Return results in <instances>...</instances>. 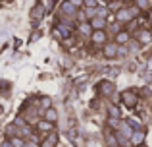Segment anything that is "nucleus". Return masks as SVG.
I'll list each match as a JSON object with an SVG mask.
<instances>
[{
	"instance_id": "obj_29",
	"label": "nucleus",
	"mask_w": 152,
	"mask_h": 147,
	"mask_svg": "<svg viewBox=\"0 0 152 147\" xmlns=\"http://www.w3.org/2000/svg\"><path fill=\"white\" fill-rule=\"evenodd\" d=\"M112 2H119V4H125V2H129V0H112Z\"/></svg>"
},
{
	"instance_id": "obj_10",
	"label": "nucleus",
	"mask_w": 152,
	"mask_h": 147,
	"mask_svg": "<svg viewBox=\"0 0 152 147\" xmlns=\"http://www.w3.org/2000/svg\"><path fill=\"white\" fill-rule=\"evenodd\" d=\"M35 128H37V132L42 134V136H48L50 132H54V124L48 122V120H45V118H41V120L37 122V126H35Z\"/></svg>"
},
{
	"instance_id": "obj_6",
	"label": "nucleus",
	"mask_w": 152,
	"mask_h": 147,
	"mask_svg": "<svg viewBox=\"0 0 152 147\" xmlns=\"http://www.w3.org/2000/svg\"><path fill=\"white\" fill-rule=\"evenodd\" d=\"M118 49H119V45H118L115 41H108L106 45L102 47L104 58H108V60H114V58H118Z\"/></svg>"
},
{
	"instance_id": "obj_24",
	"label": "nucleus",
	"mask_w": 152,
	"mask_h": 147,
	"mask_svg": "<svg viewBox=\"0 0 152 147\" xmlns=\"http://www.w3.org/2000/svg\"><path fill=\"white\" fill-rule=\"evenodd\" d=\"M96 16L98 18H108V8L106 6H98L96 8Z\"/></svg>"
},
{
	"instance_id": "obj_9",
	"label": "nucleus",
	"mask_w": 152,
	"mask_h": 147,
	"mask_svg": "<svg viewBox=\"0 0 152 147\" xmlns=\"http://www.w3.org/2000/svg\"><path fill=\"white\" fill-rule=\"evenodd\" d=\"M98 93L104 95V97H114V93H115L114 81H108V79L100 81V83H98Z\"/></svg>"
},
{
	"instance_id": "obj_22",
	"label": "nucleus",
	"mask_w": 152,
	"mask_h": 147,
	"mask_svg": "<svg viewBox=\"0 0 152 147\" xmlns=\"http://www.w3.org/2000/svg\"><path fill=\"white\" fill-rule=\"evenodd\" d=\"M83 12H85L87 19H93L94 16H96V8H83Z\"/></svg>"
},
{
	"instance_id": "obj_18",
	"label": "nucleus",
	"mask_w": 152,
	"mask_h": 147,
	"mask_svg": "<svg viewBox=\"0 0 152 147\" xmlns=\"http://www.w3.org/2000/svg\"><path fill=\"white\" fill-rule=\"evenodd\" d=\"M108 116L110 118H121V110H119V106L115 105V103H110V105H108Z\"/></svg>"
},
{
	"instance_id": "obj_12",
	"label": "nucleus",
	"mask_w": 152,
	"mask_h": 147,
	"mask_svg": "<svg viewBox=\"0 0 152 147\" xmlns=\"http://www.w3.org/2000/svg\"><path fill=\"white\" fill-rule=\"evenodd\" d=\"M75 29H77V33L81 35V37L91 39V35H93V27H91L89 21H79L77 25H75Z\"/></svg>"
},
{
	"instance_id": "obj_2",
	"label": "nucleus",
	"mask_w": 152,
	"mask_h": 147,
	"mask_svg": "<svg viewBox=\"0 0 152 147\" xmlns=\"http://www.w3.org/2000/svg\"><path fill=\"white\" fill-rule=\"evenodd\" d=\"M119 103L125 109H135L139 103V91L137 89H125L119 93Z\"/></svg>"
},
{
	"instance_id": "obj_30",
	"label": "nucleus",
	"mask_w": 152,
	"mask_h": 147,
	"mask_svg": "<svg viewBox=\"0 0 152 147\" xmlns=\"http://www.w3.org/2000/svg\"><path fill=\"white\" fill-rule=\"evenodd\" d=\"M102 2H104V4H110V2H112V0H102Z\"/></svg>"
},
{
	"instance_id": "obj_19",
	"label": "nucleus",
	"mask_w": 152,
	"mask_h": 147,
	"mask_svg": "<svg viewBox=\"0 0 152 147\" xmlns=\"http://www.w3.org/2000/svg\"><path fill=\"white\" fill-rule=\"evenodd\" d=\"M135 6L141 12H150L152 10V0H135Z\"/></svg>"
},
{
	"instance_id": "obj_5",
	"label": "nucleus",
	"mask_w": 152,
	"mask_h": 147,
	"mask_svg": "<svg viewBox=\"0 0 152 147\" xmlns=\"http://www.w3.org/2000/svg\"><path fill=\"white\" fill-rule=\"evenodd\" d=\"M45 14H46V6H45V2H42V0H37V2L33 4V8H31V12H29L31 21H33V23H39L42 18H45Z\"/></svg>"
},
{
	"instance_id": "obj_16",
	"label": "nucleus",
	"mask_w": 152,
	"mask_h": 147,
	"mask_svg": "<svg viewBox=\"0 0 152 147\" xmlns=\"http://www.w3.org/2000/svg\"><path fill=\"white\" fill-rule=\"evenodd\" d=\"M42 118L52 122V124H56V122H58V110H56L54 106H50V109H46L45 112H42Z\"/></svg>"
},
{
	"instance_id": "obj_31",
	"label": "nucleus",
	"mask_w": 152,
	"mask_h": 147,
	"mask_svg": "<svg viewBox=\"0 0 152 147\" xmlns=\"http://www.w3.org/2000/svg\"><path fill=\"white\" fill-rule=\"evenodd\" d=\"M148 103H150V105H152V95H150V97H148Z\"/></svg>"
},
{
	"instance_id": "obj_25",
	"label": "nucleus",
	"mask_w": 152,
	"mask_h": 147,
	"mask_svg": "<svg viewBox=\"0 0 152 147\" xmlns=\"http://www.w3.org/2000/svg\"><path fill=\"white\" fill-rule=\"evenodd\" d=\"M25 147H41V141H33V140H27Z\"/></svg>"
},
{
	"instance_id": "obj_15",
	"label": "nucleus",
	"mask_w": 152,
	"mask_h": 147,
	"mask_svg": "<svg viewBox=\"0 0 152 147\" xmlns=\"http://www.w3.org/2000/svg\"><path fill=\"white\" fill-rule=\"evenodd\" d=\"M58 145V134L50 132L48 136H45V140L41 141V147H56Z\"/></svg>"
},
{
	"instance_id": "obj_14",
	"label": "nucleus",
	"mask_w": 152,
	"mask_h": 147,
	"mask_svg": "<svg viewBox=\"0 0 152 147\" xmlns=\"http://www.w3.org/2000/svg\"><path fill=\"white\" fill-rule=\"evenodd\" d=\"M114 41L118 43V45H127V43L131 41V33H129V31H125V29H119L118 33L114 35Z\"/></svg>"
},
{
	"instance_id": "obj_32",
	"label": "nucleus",
	"mask_w": 152,
	"mask_h": 147,
	"mask_svg": "<svg viewBox=\"0 0 152 147\" xmlns=\"http://www.w3.org/2000/svg\"><path fill=\"white\" fill-rule=\"evenodd\" d=\"M141 147H146V145H141Z\"/></svg>"
},
{
	"instance_id": "obj_20",
	"label": "nucleus",
	"mask_w": 152,
	"mask_h": 147,
	"mask_svg": "<svg viewBox=\"0 0 152 147\" xmlns=\"http://www.w3.org/2000/svg\"><path fill=\"white\" fill-rule=\"evenodd\" d=\"M10 140V143L12 147H25V137H21V136H14V137H8Z\"/></svg>"
},
{
	"instance_id": "obj_7",
	"label": "nucleus",
	"mask_w": 152,
	"mask_h": 147,
	"mask_svg": "<svg viewBox=\"0 0 152 147\" xmlns=\"http://www.w3.org/2000/svg\"><path fill=\"white\" fill-rule=\"evenodd\" d=\"M91 43H93L94 47H104L108 43V29L93 31V35H91Z\"/></svg>"
},
{
	"instance_id": "obj_8",
	"label": "nucleus",
	"mask_w": 152,
	"mask_h": 147,
	"mask_svg": "<svg viewBox=\"0 0 152 147\" xmlns=\"http://www.w3.org/2000/svg\"><path fill=\"white\" fill-rule=\"evenodd\" d=\"M145 140H146V130L139 128V130H133V134L129 137V143L135 147H141V145H145Z\"/></svg>"
},
{
	"instance_id": "obj_4",
	"label": "nucleus",
	"mask_w": 152,
	"mask_h": 147,
	"mask_svg": "<svg viewBox=\"0 0 152 147\" xmlns=\"http://www.w3.org/2000/svg\"><path fill=\"white\" fill-rule=\"evenodd\" d=\"M77 14H79V8H75L69 0H64V2L60 4V16L66 18L69 23L73 21V19H77Z\"/></svg>"
},
{
	"instance_id": "obj_27",
	"label": "nucleus",
	"mask_w": 152,
	"mask_h": 147,
	"mask_svg": "<svg viewBox=\"0 0 152 147\" xmlns=\"http://www.w3.org/2000/svg\"><path fill=\"white\" fill-rule=\"evenodd\" d=\"M71 4H73L75 8H79V10H83V0H69Z\"/></svg>"
},
{
	"instance_id": "obj_23",
	"label": "nucleus",
	"mask_w": 152,
	"mask_h": 147,
	"mask_svg": "<svg viewBox=\"0 0 152 147\" xmlns=\"http://www.w3.org/2000/svg\"><path fill=\"white\" fill-rule=\"evenodd\" d=\"M98 0H83V8H98Z\"/></svg>"
},
{
	"instance_id": "obj_17",
	"label": "nucleus",
	"mask_w": 152,
	"mask_h": 147,
	"mask_svg": "<svg viewBox=\"0 0 152 147\" xmlns=\"http://www.w3.org/2000/svg\"><path fill=\"white\" fill-rule=\"evenodd\" d=\"M50 106H52V99L50 97H46V95H45V97L39 99V112H41V116H42V112H45L46 109H50Z\"/></svg>"
},
{
	"instance_id": "obj_13",
	"label": "nucleus",
	"mask_w": 152,
	"mask_h": 147,
	"mask_svg": "<svg viewBox=\"0 0 152 147\" xmlns=\"http://www.w3.org/2000/svg\"><path fill=\"white\" fill-rule=\"evenodd\" d=\"M91 27H93V31H98V29H108V18H98V16H94L93 19H89Z\"/></svg>"
},
{
	"instance_id": "obj_28",
	"label": "nucleus",
	"mask_w": 152,
	"mask_h": 147,
	"mask_svg": "<svg viewBox=\"0 0 152 147\" xmlns=\"http://www.w3.org/2000/svg\"><path fill=\"white\" fill-rule=\"evenodd\" d=\"M0 147H12V143H10V140H4L2 143H0Z\"/></svg>"
},
{
	"instance_id": "obj_1",
	"label": "nucleus",
	"mask_w": 152,
	"mask_h": 147,
	"mask_svg": "<svg viewBox=\"0 0 152 147\" xmlns=\"http://www.w3.org/2000/svg\"><path fill=\"white\" fill-rule=\"evenodd\" d=\"M139 14H141V10H139L137 6H119L118 10H115V21H118L119 25H125V23L133 21Z\"/></svg>"
},
{
	"instance_id": "obj_21",
	"label": "nucleus",
	"mask_w": 152,
	"mask_h": 147,
	"mask_svg": "<svg viewBox=\"0 0 152 147\" xmlns=\"http://www.w3.org/2000/svg\"><path fill=\"white\" fill-rule=\"evenodd\" d=\"M119 122H121V118H110L108 116V130H112V132H118V128H119Z\"/></svg>"
},
{
	"instance_id": "obj_26",
	"label": "nucleus",
	"mask_w": 152,
	"mask_h": 147,
	"mask_svg": "<svg viewBox=\"0 0 152 147\" xmlns=\"http://www.w3.org/2000/svg\"><path fill=\"white\" fill-rule=\"evenodd\" d=\"M127 54V47L125 45H119V49H118V56H125Z\"/></svg>"
},
{
	"instance_id": "obj_3",
	"label": "nucleus",
	"mask_w": 152,
	"mask_h": 147,
	"mask_svg": "<svg viewBox=\"0 0 152 147\" xmlns=\"http://www.w3.org/2000/svg\"><path fill=\"white\" fill-rule=\"evenodd\" d=\"M52 33H54L56 39H60V41H66V39H69L71 35H73V25H71L69 21H58L54 25V29H52Z\"/></svg>"
},
{
	"instance_id": "obj_11",
	"label": "nucleus",
	"mask_w": 152,
	"mask_h": 147,
	"mask_svg": "<svg viewBox=\"0 0 152 147\" xmlns=\"http://www.w3.org/2000/svg\"><path fill=\"white\" fill-rule=\"evenodd\" d=\"M135 39H137V41L141 43V45H148V43L152 41V31H150V29H145V27H142V29H139L137 33H135Z\"/></svg>"
}]
</instances>
